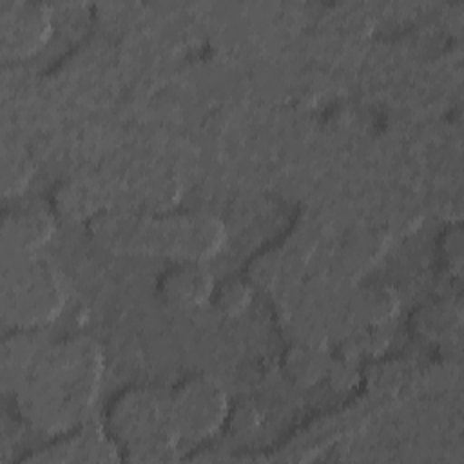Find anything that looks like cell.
<instances>
[{
	"label": "cell",
	"instance_id": "obj_1",
	"mask_svg": "<svg viewBox=\"0 0 464 464\" xmlns=\"http://www.w3.org/2000/svg\"><path fill=\"white\" fill-rule=\"evenodd\" d=\"M100 379V357L89 343L67 344L42 361L31 382L33 401L51 422L74 420L89 408Z\"/></svg>",
	"mask_w": 464,
	"mask_h": 464
},
{
	"label": "cell",
	"instance_id": "obj_2",
	"mask_svg": "<svg viewBox=\"0 0 464 464\" xmlns=\"http://www.w3.org/2000/svg\"><path fill=\"white\" fill-rule=\"evenodd\" d=\"M112 424L125 444L136 450H169L179 437L170 397L149 390L125 393L114 406Z\"/></svg>",
	"mask_w": 464,
	"mask_h": 464
},
{
	"label": "cell",
	"instance_id": "obj_3",
	"mask_svg": "<svg viewBox=\"0 0 464 464\" xmlns=\"http://www.w3.org/2000/svg\"><path fill=\"white\" fill-rule=\"evenodd\" d=\"M170 401L179 437H208L219 430L227 417L225 392L210 377L198 375L185 381Z\"/></svg>",
	"mask_w": 464,
	"mask_h": 464
},
{
	"label": "cell",
	"instance_id": "obj_4",
	"mask_svg": "<svg viewBox=\"0 0 464 464\" xmlns=\"http://www.w3.org/2000/svg\"><path fill=\"white\" fill-rule=\"evenodd\" d=\"M51 33V16L40 4H5L2 7V44L4 51L16 56L40 49Z\"/></svg>",
	"mask_w": 464,
	"mask_h": 464
},
{
	"label": "cell",
	"instance_id": "obj_5",
	"mask_svg": "<svg viewBox=\"0 0 464 464\" xmlns=\"http://www.w3.org/2000/svg\"><path fill=\"white\" fill-rule=\"evenodd\" d=\"M62 306V290L45 265H33L14 281V314L25 323L53 319Z\"/></svg>",
	"mask_w": 464,
	"mask_h": 464
},
{
	"label": "cell",
	"instance_id": "obj_6",
	"mask_svg": "<svg viewBox=\"0 0 464 464\" xmlns=\"http://www.w3.org/2000/svg\"><path fill=\"white\" fill-rule=\"evenodd\" d=\"M212 277L207 270L188 265L172 270L163 281V292L174 303L196 306L205 303L212 294Z\"/></svg>",
	"mask_w": 464,
	"mask_h": 464
},
{
	"label": "cell",
	"instance_id": "obj_7",
	"mask_svg": "<svg viewBox=\"0 0 464 464\" xmlns=\"http://www.w3.org/2000/svg\"><path fill=\"white\" fill-rule=\"evenodd\" d=\"M248 303H250V290L241 283L225 285L218 297L219 308L228 315H236L243 312L248 306Z\"/></svg>",
	"mask_w": 464,
	"mask_h": 464
},
{
	"label": "cell",
	"instance_id": "obj_8",
	"mask_svg": "<svg viewBox=\"0 0 464 464\" xmlns=\"http://www.w3.org/2000/svg\"><path fill=\"white\" fill-rule=\"evenodd\" d=\"M392 308H393L392 295L384 290L368 294L362 299V314H366L370 321H381L388 317L392 314Z\"/></svg>",
	"mask_w": 464,
	"mask_h": 464
}]
</instances>
